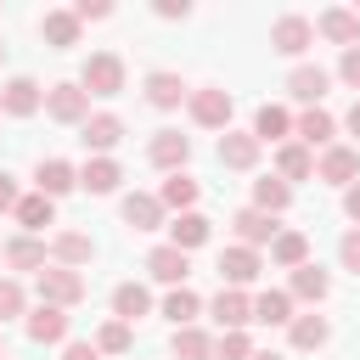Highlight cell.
I'll return each mask as SVG.
<instances>
[{
	"instance_id": "obj_1",
	"label": "cell",
	"mask_w": 360,
	"mask_h": 360,
	"mask_svg": "<svg viewBox=\"0 0 360 360\" xmlns=\"http://www.w3.org/2000/svg\"><path fill=\"white\" fill-rule=\"evenodd\" d=\"M79 90H84V96H118V90H124V62H118L112 51H96V56L84 62Z\"/></svg>"
},
{
	"instance_id": "obj_2",
	"label": "cell",
	"mask_w": 360,
	"mask_h": 360,
	"mask_svg": "<svg viewBox=\"0 0 360 360\" xmlns=\"http://www.w3.org/2000/svg\"><path fill=\"white\" fill-rule=\"evenodd\" d=\"M34 287H39V304H51V309H68V304L84 298V276L79 270H62V264L56 270H39Z\"/></svg>"
},
{
	"instance_id": "obj_3",
	"label": "cell",
	"mask_w": 360,
	"mask_h": 360,
	"mask_svg": "<svg viewBox=\"0 0 360 360\" xmlns=\"http://www.w3.org/2000/svg\"><path fill=\"white\" fill-rule=\"evenodd\" d=\"M45 112H51L56 124H84V118H90V96H84L79 84H51V90H45Z\"/></svg>"
},
{
	"instance_id": "obj_4",
	"label": "cell",
	"mask_w": 360,
	"mask_h": 360,
	"mask_svg": "<svg viewBox=\"0 0 360 360\" xmlns=\"http://www.w3.org/2000/svg\"><path fill=\"white\" fill-rule=\"evenodd\" d=\"M208 309H214V321H219V326H225V332H242V326H248V321H253V298H248V292H242V287H219V292H214V304H208Z\"/></svg>"
},
{
	"instance_id": "obj_5",
	"label": "cell",
	"mask_w": 360,
	"mask_h": 360,
	"mask_svg": "<svg viewBox=\"0 0 360 360\" xmlns=\"http://www.w3.org/2000/svg\"><path fill=\"white\" fill-rule=\"evenodd\" d=\"M309 39H315V22H309V17H276V28H270V45H276L281 56H304Z\"/></svg>"
},
{
	"instance_id": "obj_6",
	"label": "cell",
	"mask_w": 360,
	"mask_h": 360,
	"mask_svg": "<svg viewBox=\"0 0 360 360\" xmlns=\"http://www.w3.org/2000/svg\"><path fill=\"white\" fill-rule=\"evenodd\" d=\"M191 118H197L202 129H225V124H231V90H214V84L197 90V96H191Z\"/></svg>"
},
{
	"instance_id": "obj_7",
	"label": "cell",
	"mask_w": 360,
	"mask_h": 360,
	"mask_svg": "<svg viewBox=\"0 0 360 360\" xmlns=\"http://www.w3.org/2000/svg\"><path fill=\"white\" fill-rule=\"evenodd\" d=\"M39 101H45V96H39V84H34V79H22V73H17V79L0 90V107H6L11 118H28V112H39Z\"/></svg>"
},
{
	"instance_id": "obj_8",
	"label": "cell",
	"mask_w": 360,
	"mask_h": 360,
	"mask_svg": "<svg viewBox=\"0 0 360 360\" xmlns=\"http://www.w3.org/2000/svg\"><path fill=\"white\" fill-rule=\"evenodd\" d=\"M186 158H191V141H186L180 129H158V135H152V163H158V169H174V174H180Z\"/></svg>"
},
{
	"instance_id": "obj_9",
	"label": "cell",
	"mask_w": 360,
	"mask_h": 360,
	"mask_svg": "<svg viewBox=\"0 0 360 360\" xmlns=\"http://www.w3.org/2000/svg\"><path fill=\"white\" fill-rule=\"evenodd\" d=\"M219 276H225V287H248L259 276V253L253 248H225L219 253Z\"/></svg>"
},
{
	"instance_id": "obj_10",
	"label": "cell",
	"mask_w": 360,
	"mask_h": 360,
	"mask_svg": "<svg viewBox=\"0 0 360 360\" xmlns=\"http://www.w3.org/2000/svg\"><path fill=\"white\" fill-rule=\"evenodd\" d=\"M118 135H124V118H112V112H96V118H84V146L90 152H112L118 146Z\"/></svg>"
},
{
	"instance_id": "obj_11",
	"label": "cell",
	"mask_w": 360,
	"mask_h": 360,
	"mask_svg": "<svg viewBox=\"0 0 360 360\" xmlns=\"http://www.w3.org/2000/svg\"><path fill=\"white\" fill-rule=\"evenodd\" d=\"M354 174H360V152H349V146H326V152H321V180L349 186Z\"/></svg>"
},
{
	"instance_id": "obj_12",
	"label": "cell",
	"mask_w": 360,
	"mask_h": 360,
	"mask_svg": "<svg viewBox=\"0 0 360 360\" xmlns=\"http://www.w3.org/2000/svg\"><path fill=\"white\" fill-rule=\"evenodd\" d=\"M236 236H242V248H259V242H276V214H259V208H242L236 219Z\"/></svg>"
},
{
	"instance_id": "obj_13",
	"label": "cell",
	"mask_w": 360,
	"mask_h": 360,
	"mask_svg": "<svg viewBox=\"0 0 360 360\" xmlns=\"http://www.w3.org/2000/svg\"><path fill=\"white\" fill-rule=\"evenodd\" d=\"M146 270H152L158 281H169V287H180V281H186V270H191V259H186L180 248H169V242H163V248H152V259H146Z\"/></svg>"
},
{
	"instance_id": "obj_14",
	"label": "cell",
	"mask_w": 360,
	"mask_h": 360,
	"mask_svg": "<svg viewBox=\"0 0 360 360\" xmlns=\"http://www.w3.org/2000/svg\"><path fill=\"white\" fill-rule=\"evenodd\" d=\"M219 163H225V169H253V163H259V141L225 129V135H219Z\"/></svg>"
},
{
	"instance_id": "obj_15",
	"label": "cell",
	"mask_w": 360,
	"mask_h": 360,
	"mask_svg": "<svg viewBox=\"0 0 360 360\" xmlns=\"http://www.w3.org/2000/svg\"><path fill=\"white\" fill-rule=\"evenodd\" d=\"M118 180H124V174H118V163H112V158H90V163L79 169V186H84V191H96V197L118 191Z\"/></svg>"
},
{
	"instance_id": "obj_16",
	"label": "cell",
	"mask_w": 360,
	"mask_h": 360,
	"mask_svg": "<svg viewBox=\"0 0 360 360\" xmlns=\"http://www.w3.org/2000/svg\"><path fill=\"white\" fill-rule=\"evenodd\" d=\"M124 219H129V231H158L163 202H158V197H146V191H129V197H124Z\"/></svg>"
},
{
	"instance_id": "obj_17",
	"label": "cell",
	"mask_w": 360,
	"mask_h": 360,
	"mask_svg": "<svg viewBox=\"0 0 360 360\" xmlns=\"http://www.w3.org/2000/svg\"><path fill=\"white\" fill-rule=\"evenodd\" d=\"M28 338H34V343H62V338H68V315L51 309V304H39V309L28 315Z\"/></svg>"
},
{
	"instance_id": "obj_18",
	"label": "cell",
	"mask_w": 360,
	"mask_h": 360,
	"mask_svg": "<svg viewBox=\"0 0 360 360\" xmlns=\"http://www.w3.org/2000/svg\"><path fill=\"white\" fill-rule=\"evenodd\" d=\"M202 242H208V219H202V214H180V219L169 225V248L191 253V248H202Z\"/></svg>"
},
{
	"instance_id": "obj_19",
	"label": "cell",
	"mask_w": 360,
	"mask_h": 360,
	"mask_svg": "<svg viewBox=\"0 0 360 360\" xmlns=\"http://www.w3.org/2000/svg\"><path fill=\"white\" fill-rule=\"evenodd\" d=\"M270 259H276V264H287V270L309 264V236H298V231H276V242H270Z\"/></svg>"
},
{
	"instance_id": "obj_20",
	"label": "cell",
	"mask_w": 360,
	"mask_h": 360,
	"mask_svg": "<svg viewBox=\"0 0 360 360\" xmlns=\"http://www.w3.org/2000/svg\"><path fill=\"white\" fill-rule=\"evenodd\" d=\"M146 309H152V298H146V287H141V281H124V287L112 292V315H118L124 326H129V321H141Z\"/></svg>"
},
{
	"instance_id": "obj_21",
	"label": "cell",
	"mask_w": 360,
	"mask_h": 360,
	"mask_svg": "<svg viewBox=\"0 0 360 360\" xmlns=\"http://www.w3.org/2000/svg\"><path fill=\"white\" fill-rule=\"evenodd\" d=\"M315 28H321L326 39H338L343 51L360 39V17H354V11H321V22H315Z\"/></svg>"
},
{
	"instance_id": "obj_22",
	"label": "cell",
	"mask_w": 360,
	"mask_h": 360,
	"mask_svg": "<svg viewBox=\"0 0 360 360\" xmlns=\"http://www.w3.org/2000/svg\"><path fill=\"white\" fill-rule=\"evenodd\" d=\"M51 253H56V259H62V270H68V264H90V253H96V242H90L84 231H62V236L51 242Z\"/></svg>"
},
{
	"instance_id": "obj_23",
	"label": "cell",
	"mask_w": 360,
	"mask_h": 360,
	"mask_svg": "<svg viewBox=\"0 0 360 360\" xmlns=\"http://www.w3.org/2000/svg\"><path fill=\"white\" fill-rule=\"evenodd\" d=\"M253 321H264V326H281V321H292V292H259L253 298Z\"/></svg>"
},
{
	"instance_id": "obj_24",
	"label": "cell",
	"mask_w": 360,
	"mask_h": 360,
	"mask_svg": "<svg viewBox=\"0 0 360 360\" xmlns=\"http://www.w3.org/2000/svg\"><path fill=\"white\" fill-rule=\"evenodd\" d=\"M287 90H292V101H321L326 96V73L321 68H292V79H287Z\"/></svg>"
},
{
	"instance_id": "obj_25",
	"label": "cell",
	"mask_w": 360,
	"mask_h": 360,
	"mask_svg": "<svg viewBox=\"0 0 360 360\" xmlns=\"http://www.w3.org/2000/svg\"><path fill=\"white\" fill-rule=\"evenodd\" d=\"M180 96H186L180 73H146V101L152 107H180Z\"/></svg>"
},
{
	"instance_id": "obj_26",
	"label": "cell",
	"mask_w": 360,
	"mask_h": 360,
	"mask_svg": "<svg viewBox=\"0 0 360 360\" xmlns=\"http://www.w3.org/2000/svg\"><path fill=\"white\" fill-rule=\"evenodd\" d=\"M287 129H292V118H287L281 107L264 101V107L253 112V141H287Z\"/></svg>"
},
{
	"instance_id": "obj_27",
	"label": "cell",
	"mask_w": 360,
	"mask_h": 360,
	"mask_svg": "<svg viewBox=\"0 0 360 360\" xmlns=\"http://www.w3.org/2000/svg\"><path fill=\"white\" fill-rule=\"evenodd\" d=\"M73 186H79V174H73V169H68L62 158H51V163H39V191H45L51 202H56L62 191H73Z\"/></svg>"
},
{
	"instance_id": "obj_28",
	"label": "cell",
	"mask_w": 360,
	"mask_h": 360,
	"mask_svg": "<svg viewBox=\"0 0 360 360\" xmlns=\"http://www.w3.org/2000/svg\"><path fill=\"white\" fill-rule=\"evenodd\" d=\"M292 202V186L287 180H253V208L259 214H281Z\"/></svg>"
},
{
	"instance_id": "obj_29",
	"label": "cell",
	"mask_w": 360,
	"mask_h": 360,
	"mask_svg": "<svg viewBox=\"0 0 360 360\" xmlns=\"http://www.w3.org/2000/svg\"><path fill=\"white\" fill-rule=\"evenodd\" d=\"M17 219H22L28 231H45V225L56 219V202H51L45 191H34V197H17Z\"/></svg>"
},
{
	"instance_id": "obj_30",
	"label": "cell",
	"mask_w": 360,
	"mask_h": 360,
	"mask_svg": "<svg viewBox=\"0 0 360 360\" xmlns=\"http://www.w3.org/2000/svg\"><path fill=\"white\" fill-rule=\"evenodd\" d=\"M6 264L11 270H45V242H34V236L6 242Z\"/></svg>"
},
{
	"instance_id": "obj_31",
	"label": "cell",
	"mask_w": 360,
	"mask_h": 360,
	"mask_svg": "<svg viewBox=\"0 0 360 360\" xmlns=\"http://www.w3.org/2000/svg\"><path fill=\"white\" fill-rule=\"evenodd\" d=\"M39 28H45V39H51L56 51H68V45L79 39V17H73V11H45Z\"/></svg>"
},
{
	"instance_id": "obj_32",
	"label": "cell",
	"mask_w": 360,
	"mask_h": 360,
	"mask_svg": "<svg viewBox=\"0 0 360 360\" xmlns=\"http://www.w3.org/2000/svg\"><path fill=\"white\" fill-rule=\"evenodd\" d=\"M276 169H281V180H309L315 174V158H309V146H281L276 152Z\"/></svg>"
},
{
	"instance_id": "obj_33",
	"label": "cell",
	"mask_w": 360,
	"mask_h": 360,
	"mask_svg": "<svg viewBox=\"0 0 360 360\" xmlns=\"http://www.w3.org/2000/svg\"><path fill=\"white\" fill-rule=\"evenodd\" d=\"M158 202H163V208H186V214H191V202H197V180H191V174H169V180H163V191H158Z\"/></svg>"
},
{
	"instance_id": "obj_34",
	"label": "cell",
	"mask_w": 360,
	"mask_h": 360,
	"mask_svg": "<svg viewBox=\"0 0 360 360\" xmlns=\"http://www.w3.org/2000/svg\"><path fill=\"white\" fill-rule=\"evenodd\" d=\"M292 292L321 304V298L332 292V281H326V270H321V264H298V270H292Z\"/></svg>"
},
{
	"instance_id": "obj_35",
	"label": "cell",
	"mask_w": 360,
	"mask_h": 360,
	"mask_svg": "<svg viewBox=\"0 0 360 360\" xmlns=\"http://www.w3.org/2000/svg\"><path fill=\"white\" fill-rule=\"evenodd\" d=\"M298 141H304V146H326V141H332V112L309 107V112L298 118Z\"/></svg>"
},
{
	"instance_id": "obj_36",
	"label": "cell",
	"mask_w": 360,
	"mask_h": 360,
	"mask_svg": "<svg viewBox=\"0 0 360 360\" xmlns=\"http://www.w3.org/2000/svg\"><path fill=\"white\" fill-rule=\"evenodd\" d=\"M326 338H332V326H326L321 315H298V321H292V349H321Z\"/></svg>"
},
{
	"instance_id": "obj_37",
	"label": "cell",
	"mask_w": 360,
	"mask_h": 360,
	"mask_svg": "<svg viewBox=\"0 0 360 360\" xmlns=\"http://www.w3.org/2000/svg\"><path fill=\"white\" fill-rule=\"evenodd\" d=\"M214 343L197 332V326H174V360H208Z\"/></svg>"
},
{
	"instance_id": "obj_38",
	"label": "cell",
	"mask_w": 360,
	"mask_h": 360,
	"mask_svg": "<svg viewBox=\"0 0 360 360\" xmlns=\"http://www.w3.org/2000/svg\"><path fill=\"white\" fill-rule=\"evenodd\" d=\"M163 315H169L174 326H191V315H197V292H191V287H174V292L163 298Z\"/></svg>"
},
{
	"instance_id": "obj_39",
	"label": "cell",
	"mask_w": 360,
	"mask_h": 360,
	"mask_svg": "<svg viewBox=\"0 0 360 360\" xmlns=\"http://www.w3.org/2000/svg\"><path fill=\"white\" fill-rule=\"evenodd\" d=\"M214 354H219V360H253V343H248V332H219Z\"/></svg>"
},
{
	"instance_id": "obj_40",
	"label": "cell",
	"mask_w": 360,
	"mask_h": 360,
	"mask_svg": "<svg viewBox=\"0 0 360 360\" xmlns=\"http://www.w3.org/2000/svg\"><path fill=\"white\" fill-rule=\"evenodd\" d=\"M96 349H101V354H124V349H129V326H124V321H107L101 338H96Z\"/></svg>"
},
{
	"instance_id": "obj_41",
	"label": "cell",
	"mask_w": 360,
	"mask_h": 360,
	"mask_svg": "<svg viewBox=\"0 0 360 360\" xmlns=\"http://www.w3.org/2000/svg\"><path fill=\"white\" fill-rule=\"evenodd\" d=\"M11 315H22V287L0 281V321H11Z\"/></svg>"
},
{
	"instance_id": "obj_42",
	"label": "cell",
	"mask_w": 360,
	"mask_h": 360,
	"mask_svg": "<svg viewBox=\"0 0 360 360\" xmlns=\"http://www.w3.org/2000/svg\"><path fill=\"white\" fill-rule=\"evenodd\" d=\"M338 259H343V270H354V276H360V231H349V236L338 242Z\"/></svg>"
},
{
	"instance_id": "obj_43",
	"label": "cell",
	"mask_w": 360,
	"mask_h": 360,
	"mask_svg": "<svg viewBox=\"0 0 360 360\" xmlns=\"http://www.w3.org/2000/svg\"><path fill=\"white\" fill-rule=\"evenodd\" d=\"M338 73H343V84H354V90H360V45H349V51H343Z\"/></svg>"
},
{
	"instance_id": "obj_44",
	"label": "cell",
	"mask_w": 360,
	"mask_h": 360,
	"mask_svg": "<svg viewBox=\"0 0 360 360\" xmlns=\"http://www.w3.org/2000/svg\"><path fill=\"white\" fill-rule=\"evenodd\" d=\"M107 11H112V6H101V0H79V6H73V17H79V22H101Z\"/></svg>"
},
{
	"instance_id": "obj_45",
	"label": "cell",
	"mask_w": 360,
	"mask_h": 360,
	"mask_svg": "<svg viewBox=\"0 0 360 360\" xmlns=\"http://www.w3.org/2000/svg\"><path fill=\"white\" fill-rule=\"evenodd\" d=\"M68 360H101L96 343H68Z\"/></svg>"
},
{
	"instance_id": "obj_46",
	"label": "cell",
	"mask_w": 360,
	"mask_h": 360,
	"mask_svg": "<svg viewBox=\"0 0 360 360\" xmlns=\"http://www.w3.org/2000/svg\"><path fill=\"white\" fill-rule=\"evenodd\" d=\"M6 208H17V186H11V174H0V214Z\"/></svg>"
},
{
	"instance_id": "obj_47",
	"label": "cell",
	"mask_w": 360,
	"mask_h": 360,
	"mask_svg": "<svg viewBox=\"0 0 360 360\" xmlns=\"http://www.w3.org/2000/svg\"><path fill=\"white\" fill-rule=\"evenodd\" d=\"M343 214H349V219H360V186H349V191H343Z\"/></svg>"
},
{
	"instance_id": "obj_48",
	"label": "cell",
	"mask_w": 360,
	"mask_h": 360,
	"mask_svg": "<svg viewBox=\"0 0 360 360\" xmlns=\"http://www.w3.org/2000/svg\"><path fill=\"white\" fill-rule=\"evenodd\" d=\"M349 129H354V135H360V101H354V107H349Z\"/></svg>"
},
{
	"instance_id": "obj_49",
	"label": "cell",
	"mask_w": 360,
	"mask_h": 360,
	"mask_svg": "<svg viewBox=\"0 0 360 360\" xmlns=\"http://www.w3.org/2000/svg\"><path fill=\"white\" fill-rule=\"evenodd\" d=\"M253 360H281V354H253Z\"/></svg>"
},
{
	"instance_id": "obj_50",
	"label": "cell",
	"mask_w": 360,
	"mask_h": 360,
	"mask_svg": "<svg viewBox=\"0 0 360 360\" xmlns=\"http://www.w3.org/2000/svg\"><path fill=\"white\" fill-rule=\"evenodd\" d=\"M0 360H6V343H0Z\"/></svg>"
},
{
	"instance_id": "obj_51",
	"label": "cell",
	"mask_w": 360,
	"mask_h": 360,
	"mask_svg": "<svg viewBox=\"0 0 360 360\" xmlns=\"http://www.w3.org/2000/svg\"><path fill=\"white\" fill-rule=\"evenodd\" d=\"M0 62H6V45H0Z\"/></svg>"
},
{
	"instance_id": "obj_52",
	"label": "cell",
	"mask_w": 360,
	"mask_h": 360,
	"mask_svg": "<svg viewBox=\"0 0 360 360\" xmlns=\"http://www.w3.org/2000/svg\"><path fill=\"white\" fill-rule=\"evenodd\" d=\"M354 17H360V11H354Z\"/></svg>"
}]
</instances>
